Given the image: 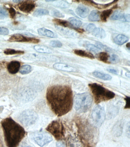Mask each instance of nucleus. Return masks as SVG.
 I'll return each mask as SVG.
<instances>
[{"mask_svg": "<svg viewBox=\"0 0 130 147\" xmlns=\"http://www.w3.org/2000/svg\"><path fill=\"white\" fill-rule=\"evenodd\" d=\"M46 99L51 110L58 117L64 115L72 109L73 93L67 85L50 86L46 92Z\"/></svg>", "mask_w": 130, "mask_h": 147, "instance_id": "nucleus-1", "label": "nucleus"}, {"mask_svg": "<svg viewBox=\"0 0 130 147\" xmlns=\"http://www.w3.org/2000/svg\"><path fill=\"white\" fill-rule=\"evenodd\" d=\"M1 123L6 146L7 147H18L25 136L24 129L11 117L3 119Z\"/></svg>", "mask_w": 130, "mask_h": 147, "instance_id": "nucleus-2", "label": "nucleus"}, {"mask_svg": "<svg viewBox=\"0 0 130 147\" xmlns=\"http://www.w3.org/2000/svg\"><path fill=\"white\" fill-rule=\"evenodd\" d=\"M89 87L96 104L105 102L113 98L115 94L113 92L105 88L101 85L96 83L89 84Z\"/></svg>", "mask_w": 130, "mask_h": 147, "instance_id": "nucleus-3", "label": "nucleus"}, {"mask_svg": "<svg viewBox=\"0 0 130 147\" xmlns=\"http://www.w3.org/2000/svg\"><path fill=\"white\" fill-rule=\"evenodd\" d=\"M92 103V96L88 93L76 94L74 98V107L76 111L80 113L88 111Z\"/></svg>", "mask_w": 130, "mask_h": 147, "instance_id": "nucleus-4", "label": "nucleus"}, {"mask_svg": "<svg viewBox=\"0 0 130 147\" xmlns=\"http://www.w3.org/2000/svg\"><path fill=\"white\" fill-rule=\"evenodd\" d=\"M46 130L52 134L58 141L65 138V129L62 123L60 120H54L50 123Z\"/></svg>", "mask_w": 130, "mask_h": 147, "instance_id": "nucleus-5", "label": "nucleus"}, {"mask_svg": "<svg viewBox=\"0 0 130 147\" xmlns=\"http://www.w3.org/2000/svg\"><path fill=\"white\" fill-rule=\"evenodd\" d=\"M105 114L104 109L100 105L94 107L91 113V118L93 125L97 127H100L104 121Z\"/></svg>", "mask_w": 130, "mask_h": 147, "instance_id": "nucleus-6", "label": "nucleus"}, {"mask_svg": "<svg viewBox=\"0 0 130 147\" xmlns=\"http://www.w3.org/2000/svg\"><path fill=\"white\" fill-rule=\"evenodd\" d=\"M37 114L33 110H25L19 117V121L25 126H28L33 125L37 120Z\"/></svg>", "mask_w": 130, "mask_h": 147, "instance_id": "nucleus-7", "label": "nucleus"}, {"mask_svg": "<svg viewBox=\"0 0 130 147\" xmlns=\"http://www.w3.org/2000/svg\"><path fill=\"white\" fill-rule=\"evenodd\" d=\"M31 136L35 143L41 147H44L52 140V136L48 133L45 132H35L32 133Z\"/></svg>", "mask_w": 130, "mask_h": 147, "instance_id": "nucleus-8", "label": "nucleus"}, {"mask_svg": "<svg viewBox=\"0 0 130 147\" xmlns=\"http://www.w3.org/2000/svg\"><path fill=\"white\" fill-rule=\"evenodd\" d=\"M10 42H28L32 43H37L40 42L38 39L28 37L20 34H15L11 36L9 39Z\"/></svg>", "mask_w": 130, "mask_h": 147, "instance_id": "nucleus-9", "label": "nucleus"}, {"mask_svg": "<svg viewBox=\"0 0 130 147\" xmlns=\"http://www.w3.org/2000/svg\"><path fill=\"white\" fill-rule=\"evenodd\" d=\"M36 7V3L34 1L26 0L22 1L18 5L19 10L26 13H29L33 11Z\"/></svg>", "mask_w": 130, "mask_h": 147, "instance_id": "nucleus-10", "label": "nucleus"}, {"mask_svg": "<svg viewBox=\"0 0 130 147\" xmlns=\"http://www.w3.org/2000/svg\"><path fill=\"white\" fill-rule=\"evenodd\" d=\"M111 19L113 20H118L121 21L129 22L130 15L129 14L123 13L119 10H116L112 15Z\"/></svg>", "mask_w": 130, "mask_h": 147, "instance_id": "nucleus-11", "label": "nucleus"}, {"mask_svg": "<svg viewBox=\"0 0 130 147\" xmlns=\"http://www.w3.org/2000/svg\"><path fill=\"white\" fill-rule=\"evenodd\" d=\"M67 147H84V144L77 138L68 136L67 142Z\"/></svg>", "mask_w": 130, "mask_h": 147, "instance_id": "nucleus-12", "label": "nucleus"}, {"mask_svg": "<svg viewBox=\"0 0 130 147\" xmlns=\"http://www.w3.org/2000/svg\"><path fill=\"white\" fill-rule=\"evenodd\" d=\"M54 68L60 71H67L68 72H75L76 71V69L73 67L68 65L61 63H57L53 64V65Z\"/></svg>", "mask_w": 130, "mask_h": 147, "instance_id": "nucleus-13", "label": "nucleus"}, {"mask_svg": "<svg viewBox=\"0 0 130 147\" xmlns=\"http://www.w3.org/2000/svg\"><path fill=\"white\" fill-rule=\"evenodd\" d=\"M20 62L17 61H12L7 65V70L11 74H14L17 73L20 67Z\"/></svg>", "mask_w": 130, "mask_h": 147, "instance_id": "nucleus-14", "label": "nucleus"}, {"mask_svg": "<svg viewBox=\"0 0 130 147\" xmlns=\"http://www.w3.org/2000/svg\"><path fill=\"white\" fill-rule=\"evenodd\" d=\"M89 8L83 5H79L76 10L77 14L83 18H85L87 17L89 13Z\"/></svg>", "mask_w": 130, "mask_h": 147, "instance_id": "nucleus-15", "label": "nucleus"}, {"mask_svg": "<svg viewBox=\"0 0 130 147\" xmlns=\"http://www.w3.org/2000/svg\"><path fill=\"white\" fill-rule=\"evenodd\" d=\"M38 33L40 35L48 37L54 38L57 37V35L52 31L48 30L45 28H42L38 29Z\"/></svg>", "mask_w": 130, "mask_h": 147, "instance_id": "nucleus-16", "label": "nucleus"}, {"mask_svg": "<svg viewBox=\"0 0 130 147\" xmlns=\"http://www.w3.org/2000/svg\"><path fill=\"white\" fill-rule=\"evenodd\" d=\"M53 22L55 24L57 25V26L59 25V26H63L64 28L68 27L69 28L73 29L74 30H75L76 28L73 27L69 22L63 20L54 18L53 20Z\"/></svg>", "mask_w": 130, "mask_h": 147, "instance_id": "nucleus-17", "label": "nucleus"}, {"mask_svg": "<svg viewBox=\"0 0 130 147\" xmlns=\"http://www.w3.org/2000/svg\"><path fill=\"white\" fill-rule=\"evenodd\" d=\"M74 53L75 55L77 56H81V57H87L91 59H94L95 57L93 54L91 53L85 51L81 50V49H75L74 50Z\"/></svg>", "mask_w": 130, "mask_h": 147, "instance_id": "nucleus-18", "label": "nucleus"}, {"mask_svg": "<svg viewBox=\"0 0 130 147\" xmlns=\"http://www.w3.org/2000/svg\"><path fill=\"white\" fill-rule=\"evenodd\" d=\"M129 40V38L123 34H119L116 36L114 38V41L116 44L122 45Z\"/></svg>", "mask_w": 130, "mask_h": 147, "instance_id": "nucleus-19", "label": "nucleus"}, {"mask_svg": "<svg viewBox=\"0 0 130 147\" xmlns=\"http://www.w3.org/2000/svg\"><path fill=\"white\" fill-rule=\"evenodd\" d=\"M92 33L94 36L101 39L104 38L106 36L104 30L101 28H95L92 32Z\"/></svg>", "mask_w": 130, "mask_h": 147, "instance_id": "nucleus-20", "label": "nucleus"}, {"mask_svg": "<svg viewBox=\"0 0 130 147\" xmlns=\"http://www.w3.org/2000/svg\"><path fill=\"white\" fill-rule=\"evenodd\" d=\"M88 19L91 22L99 21L100 19V12L97 10H93L89 15Z\"/></svg>", "mask_w": 130, "mask_h": 147, "instance_id": "nucleus-21", "label": "nucleus"}, {"mask_svg": "<svg viewBox=\"0 0 130 147\" xmlns=\"http://www.w3.org/2000/svg\"><path fill=\"white\" fill-rule=\"evenodd\" d=\"M55 27L59 32L63 33L65 35H68V36L71 37L76 36V34H75L73 31L67 29L65 28L64 27L63 28L59 26H56Z\"/></svg>", "mask_w": 130, "mask_h": 147, "instance_id": "nucleus-22", "label": "nucleus"}, {"mask_svg": "<svg viewBox=\"0 0 130 147\" xmlns=\"http://www.w3.org/2000/svg\"><path fill=\"white\" fill-rule=\"evenodd\" d=\"M34 49L37 52L42 53L50 54L53 52L52 49L44 46H36L34 47Z\"/></svg>", "mask_w": 130, "mask_h": 147, "instance_id": "nucleus-23", "label": "nucleus"}, {"mask_svg": "<svg viewBox=\"0 0 130 147\" xmlns=\"http://www.w3.org/2000/svg\"><path fill=\"white\" fill-rule=\"evenodd\" d=\"M97 56L99 60L105 63H109V62L108 61L109 56L108 53L105 52H101L98 53Z\"/></svg>", "mask_w": 130, "mask_h": 147, "instance_id": "nucleus-24", "label": "nucleus"}, {"mask_svg": "<svg viewBox=\"0 0 130 147\" xmlns=\"http://www.w3.org/2000/svg\"><path fill=\"white\" fill-rule=\"evenodd\" d=\"M93 75L96 78L105 80H109L112 79L111 76L109 74H105L101 72L95 71L93 72Z\"/></svg>", "mask_w": 130, "mask_h": 147, "instance_id": "nucleus-25", "label": "nucleus"}, {"mask_svg": "<svg viewBox=\"0 0 130 147\" xmlns=\"http://www.w3.org/2000/svg\"><path fill=\"white\" fill-rule=\"evenodd\" d=\"M112 12V9L104 10L100 15V18H101V20L103 22H107V19L109 18Z\"/></svg>", "mask_w": 130, "mask_h": 147, "instance_id": "nucleus-26", "label": "nucleus"}, {"mask_svg": "<svg viewBox=\"0 0 130 147\" xmlns=\"http://www.w3.org/2000/svg\"><path fill=\"white\" fill-rule=\"evenodd\" d=\"M68 20L70 24L76 28H79L82 25V22L81 21L74 17H70L68 19Z\"/></svg>", "mask_w": 130, "mask_h": 147, "instance_id": "nucleus-27", "label": "nucleus"}, {"mask_svg": "<svg viewBox=\"0 0 130 147\" xmlns=\"http://www.w3.org/2000/svg\"><path fill=\"white\" fill-rule=\"evenodd\" d=\"M85 47L89 51L94 53H99L101 50V49L98 48L97 46L91 44H87L85 45Z\"/></svg>", "mask_w": 130, "mask_h": 147, "instance_id": "nucleus-28", "label": "nucleus"}, {"mask_svg": "<svg viewBox=\"0 0 130 147\" xmlns=\"http://www.w3.org/2000/svg\"><path fill=\"white\" fill-rule=\"evenodd\" d=\"M49 14L48 10L46 9H37L34 12V16L36 17L47 15Z\"/></svg>", "mask_w": 130, "mask_h": 147, "instance_id": "nucleus-29", "label": "nucleus"}, {"mask_svg": "<svg viewBox=\"0 0 130 147\" xmlns=\"http://www.w3.org/2000/svg\"><path fill=\"white\" fill-rule=\"evenodd\" d=\"M4 54L6 55H17V54H23L24 52L21 51H17L12 49H6L4 50Z\"/></svg>", "mask_w": 130, "mask_h": 147, "instance_id": "nucleus-30", "label": "nucleus"}, {"mask_svg": "<svg viewBox=\"0 0 130 147\" xmlns=\"http://www.w3.org/2000/svg\"><path fill=\"white\" fill-rule=\"evenodd\" d=\"M31 71V67L29 65H23L20 69V72L22 74H27L30 73Z\"/></svg>", "mask_w": 130, "mask_h": 147, "instance_id": "nucleus-31", "label": "nucleus"}, {"mask_svg": "<svg viewBox=\"0 0 130 147\" xmlns=\"http://www.w3.org/2000/svg\"><path fill=\"white\" fill-rule=\"evenodd\" d=\"M55 3L57 7L62 8H68L70 7V4L67 1H55Z\"/></svg>", "mask_w": 130, "mask_h": 147, "instance_id": "nucleus-32", "label": "nucleus"}, {"mask_svg": "<svg viewBox=\"0 0 130 147\" xmlns=\"http://www.w3.org/2000/svg\"><path fill=\"white\" fill-rule=\"evenodd\" d=\"M109 63H111L113 64H116L119 61V58L117 55H112L109 57Z\"/></svg>", "mask_w": 130, "mask_h": 147, "instance_id": "nucleus-33", "label": "nucleus"}, {"mask_svg": "<svg viewBox=\"0 0 130 147\" xmlns=\"http://www.w3.org/2000/svg\"><path fill=\"white\" fill-rule=\"evenodd\" d=\"M8 16V13L4 8L0 7V19H4Z\"/></svg>", "mask_w": 130, "mask_h": 147, "instance_id": "nucleus-34", "label": "nucleus"}, {"mask_svg": "<svg viewBox=\"0 0 130 147\" xmlns=\"http://www.w3.org/2000/svg\"><path fill=\"white\" fill-rule=\"evenodd\" d=\"M114 132L116 133V135H120L122 132V127L120 123H118L115 126Z\"/></svg>", "mask_w": 130, "mask_h": 147, "instance_id": "nucleus-35", "label": "nucleus"}, {"mask_svg": "<svg viewBox=\"0 0 130 147\" xmlns=\"http://www.w3.org/2000/svg\"><path fill=\"white\" fill-rule=\"evenodd\" d=\"M50 45L52 47L55 48H61L62 46V44L60 41L58 40H53L50 42Z\"/></svg>", "mask_w": 130, "mask_h": 147, "instance_id": "nucleus-36", "label": "nucleus"}, {"mask_svg": "<svg viewBox=\"0 0 130 147\" xmlns=\"http://www.w3.org/2000/svg\"><path fill=\"white\" fill-rule=\"evenodd\" d=\"M52 16L58 18H64L65 17V15L63 13L57 10H53L52 11Z\"/></svg>", "mask_w": 130, "mask_h": 147, "instance_id": "nucleus-37", "label": "nucleus"}, {"mask_svg": "<svg viewBox=\"0 0 130 147\" xmlns=\"http://www.w3.org/2000/svg\"><path fill=\"white\" fill-rule=\"evenodd\" d=\"M9 33L8 29L6 28L0 27V35H7Z\"/></svg>", "mask_w": 130, "mask_h": 147, "instance_id": "nucleus-38", "label": "nucleus"}, {"mask_svg": "<svg viewBox=\"0 0 130 147\" xmlns=\"http://www.w3.org/2000/svg\"><path fill=\"white\" fill-rule=\"evenodd\" d=\"M96 28L95 25L93 24H90L86 27V30L90 33H92Z\"/></svg>", "mask_w": 130, "mask_h": 147, "instance_id": "nucleus-39", "label": "nucleus"}, {"mask_svg": "<svg viewBox=\"0 0 130 147\" xmlns=\"http://www.w3.org/2000/svg\"><path fill=\"white\" fill-rule=\"evenodd\" d=\"M10 17L11 18H14L15 17L16 11L13 7H11L8 9Z\"/></svg>", "mask_w": 130, "mask_h": 147, "instance_id": "nucleus-40", "label": "nucleus"}, {"mask_svg": "<svg viewBox=\"0 0 130 147\" xmlns=\"http://www.w3.org/2000/svg\"><path fill=\"white\" fill-rule=\"evenodd\" d=\"M0 147H5L1 127H0Z\"/></svg>", "mask_w": 130, "mask_h": 147, "instance_id": "nucleus-41", "label": "nucleus"}, {"mask_svg": "<svg viewBox=\"0 0 130 147\" xmlns=\"http://www.w3.org/2000/svg\"><path fill=\"white\" fill-rule=\"evenodd\" d=\"M126 101V105L125 107V109H129L130 108V97L126 96L125 98Z\"/></svg>", "mask_w": 130, "mask_h": 147, "instance_id": "nucleus-42", "label": "nucleus"}, {"mask_svg": "<svg viewBox=\"0 0 130 147\" xmlns=\"http://www.w3.org/2000/svg\"><path fill=\"white\" fill-rule=\"evenodd\" d=\"M57 147H65V146L62 141H59L57 142Z\"/></svg>", "mask_w": 130, "mask_h": 147, "instance_id": "nucleus-43", "label": "nucleus"}, {"mask_svg": "<svg viewBox=\"0 0 130 147\" xmlns=\"http://www.w3.org/2000/svg\"><path fill=\"white\" fill-rule=\"evenodd\" d=\"M107 71L110 73L114 74H117V71L113 69L108 68L107 69Z\"/></svg>", "mask_w": 130, "mask_h": 147, "instance_id": "nucleus-44", "label": "nucleus"}, {"mask_svg": "<svg viewBox=\"0 0 130 147\" xmlns=\"http://www.w3.org/2000/svg\"><path fill=\"white\" fill-rule=\"evenodd\" d=\"M19 147H32L31 146H29V145L27 144V143H23L21 144V145Z\"/></svg>", "mask_w": 130, "mask_h": 147, "instance_id": "nucleus-45", "label": "nucleus"}, {"mask_svg": "<svg viewBox=\"0 0 130 147\" xmlns=\"http://www.w3.org/2000/svg\"><path fill=\"white\" fill-rule=\"evenodd\" d=\"M127 134L129 136V137L130 136V125L129 124L128 126V127H127Z\"/></svg>", "mask_w": 130, "mask_h": 147, "instance_id": "nucleus-46", "label": "nucleus"}, {"mask_svg": "<svg viewBox=\"0 0 130 147\" xmlns=\"http://www.w3.org/2000/svg\"><path fill=\"white\" fill-rule=\"evenodd\" d=\"M126 47H127V48H128L129 49H130V43L129 42H128L127 44L126 45Z\"/></svg>", "mask_w": 130, "mask_h": 147, "instance_id": "nucleus-47", "label": "nucleus"}, {"mask_svg": "<svg viewBox=\"0 0 130 147\" xmlns=\"http://www.w3.org/2000/svg\"><path fill=\"white\" fill-rule=\"evenodd\" d=\"M21 1H17V0H16V1H13V2H15V3H20V2H21Z\"/></svg>", "mask_w": 130, "mask_h": 147, "instance_id": "nucleus-48", "label": "nucleus"}, {"mask_svg": "<svg viewBox=\"0 0 130 147\" xmlns=\"http://www.w3.org/2000/svg\"><path fill=\"white\" fill-rule=\"evenodd\" d=\"M125 75H126V76L128 77V78H130V75L129 73H126Z\"/></svg>", "mask_w": 130, "mask_h": 147, "instance_id": "nucleus-49", "label": "nucleus"}, {"mask_svg": "<svg viewBox=\"0 0 130 147\" xmlns=\"http://www.w3.org/2000/svg\"><path fill=\"white\" fill-rule=\"evenodd\" d=\"M2 107H0V110H1Z\"/></svg>", "mask_w": 130, "mask_h": 147, "instance_id": "nucleus-50", "label": "nucleus"}]
</instances>
